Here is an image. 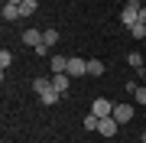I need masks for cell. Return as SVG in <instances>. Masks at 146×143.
<instances>
[{
    "mask_svg": "<svg viewBox=\"0 0 146 143\" xmlns=\"http://www.w3.org/2000/svg\"><path fill=\"white\" fill-rule=\"evenodd\" d=\"M140 10H143V3H140V0H127V3H123V10H120V23L130 29L133 23L140 20Z\"/></svg>",
    "mask_w": 146,
    "mask_h": 143,
    "instance_id": "cell-1",
    "label": "cell"
},
{
    "mask_svg": "<svg viewBox=\"0 0 146 143\" xmlns=\"http://www.w3.org/2000/svg\"><path fill=\"white\" fill-rule=\"evenodd\" d=\"M114 101H107V98H94V104H91V114L94 117H114Z\"/></svg>",
    "mask_w": 146,
    "mask_h": 143,
    "instance_id": "cell-2",
    "label": "cell"
},
{
    "mask_svg": "<svg viewBox=\"0 0 146 143\" xmlns=\"http://www.w3.org/2000/svg\"><path fill=\"white\" fill-rule=\"evenodd\" d=\"M68 75H72V78L88 75V62H84V59H78V55H72V59H68Z\"/></svg>",
    "mask_w": 146,
    "mask_h": 143,
    "instance_id": "cell-3",
    "label": "cell"
},
{
    "mask_svg": "<svg viewBox=\"0 0 146 143\" xmlns=\"http://www.w3.org/2000/svg\"><path fill=\"white\" fill-rule=\"evenodd\" d=\"M117 130H120V124L114 120V117H101V127H98L101 137H117Z\"/></svg>",
    "mask_w": 146,
    "mask_h": 143,
    "instance_id": "cell-4",
    "label": "cell"
},
{
    "mask_svg": "<svg viewBox=\"0 0 146 143\" xmlns=\"http://www.w3.org/2000/svg\"><path fill=\"white\" fill-rule=\"evenodd\" d=\"M52 88L58 91V94H65V91L72 88V75H68V72H58V75H52Z\"/></svg>",
    "mask_w": 146,
    "mask_h": 143,
    "instance_id": "cell-5",
    "label": "cell"
},
{
    "mask_svg": "<svg viewBox=\"0 0 146 143\" xmlns=\"http://www.w3.org/2000/svg\"><path fill=\"white\" fill-rule=\"evenodd\" d=\"M114 120L117 124H130L133 120V104H117L114 107Z\"/></svg>",
    "mask_w": 146,
    "mask_h": 143,
    "instance_id": "cell-6",
    "label": "cell"
},
{
    "mask_svg": "<svg viewBox=\"0 0 146 143\" xmlns=\"http://www.w3.org/2000/svg\"><path fill=\"white\" fill-rule=\"evenodd\" d=\"M23 43H26V46H33V49H39V46H42V33H39L36 26H33V29H26V33H23Z\"/></svg>",
    "mask_w": 146,
    "mask_h": 143,
    "instance_id": "cell-7",
    "label": "cell"
},
{
    "mask_svg": "<svg viewBox=\"0 0 146 143\" xmlns=\"http://www.w3.org/2000/svg\"><path fill=\"white\" fill-rule=\"evenodd\" d=\"M104 72H107V65L101 62V59H88V75H91V78H101Z\"/></svg>",
    "mask_w": 146,
    "mask_h": 143,
    "instance_id": "cell-8",
    "label": "cell"
},
{
    "mask_svg": "<svg viewBox=\"0 0 146 143\" xmlns=\"http://www.w3.org/2000/svg\"><path fill=\"white\" fill-rule=\"evenodd\" d=\"M49 69H52V75L68 72V59H65V55H52V59H49Z\"/></svg>",
    "mask_w": 146,
    "mask_h": 143,
    "instance_id": "cell-9",
    "label": "cell"
},
{
    "mask_svg": "<svg viewBox=\"0 0 146 143\" xmlns=\"http://www.w3.org/2000/svg\"><path fill=\"white\" fill-rule=\"evenodd\" d=\"M36 10H39V0H23V3H20V16H23V20L33 16Z\"/></svg>",
    "mask_w": 146,
    "mask_h": 143,
    "instance_id": "cell-10",
    "label": "cell"
},
{
    "mask_svg": "<svg viewBox=\"0 0 146 143\" xmlns=\"http://www.w3.org/2000/svg\"><path fill=\"white\" fill-rule=\"evenodd\" d=\"M49 88H52V78H42V75L33 78V91H36V94H46Z\"/></svg>",
    "mask_w": 146,
    "mask_h": 143,
    "instance_id": "cell-11",
    "label": "cell"
},
{
    "mask_svg": "<svg viewBox=\"0 0 146 143\" xmlns=\"http://www.w3.org/2000/svg\"><path fill=\"white\" fill-rule=\"evenodd\" d=\"M3 20H7V23L23 20V16H20V7H16V3H3Z\"/></svg>",
    "mask_w": 146,
    "mask_h": 143,
    "instance_id": "cell-12",
    "label": "cell"
},
{
    "mask_svg": "<svg viewBox=\"0 0 146 143\" xmlns=\"http://www.w3.org/2000/svg\"><path fill=\"white\" fill-rule=\"evenodd\" d=\"M39 101H42V104H58V101H62V94H58L55 88H49L46 94H39Z\"/></svg>",
    "mask_w": 146,
    "mask_h": 143,
    "instance_id": "cell-13",
    "label": "cell"
},
{
    "mask_svg": "<svg viewBox=\"0 0 146 143\" xmlns=\"http://www.w3.org/2000/svg\"><path fill=\"white\" fill-rule=\"evenodd\" d=\"M58 43V29H46L42 33V46H55Z\"/></svg>",
    "mask_w": 146,
    "mask_h": 143,
    "instance_id": "cell-14",
    "label": "cell"
},
{
    "mask_svg": "<svg viewBox=\"0 0 146 143\" xmlns=\"http://www.w3.org/2000/svg\"><path fill=\"white\" fill-rule=\"evenodd\" d=\"M130 36L136 39V43H140V39H146V26H143V23H133V26H130Z\"/></svg>",
    "mask_w": 146,
    "mask_h": 143,
    "instance_id": "cell-15",
    "label": "cell"
},
{
    "mask_svg": "<svg viewBox=\"0 0 146 143\" xmlns=\"http://www.w3.org/2000/svg\"><path fill=\"white\" fill-rule=\"evenodd\" d=\"M10 65H13V52H10V49H3V52H0V69H10Z\"/></svg>",
    "mask_w": 146,
    "mask_h": 143,
    "instance_id": "cell-16",
    "label": "cell"
},
{
    "mask_svg": "<svg viewBox=\"0 0 146 143\" xmlns=\"http://www.w3.org/2000/svg\"><path fill=\"white\" fill-rule=\"evenodd\" d=\"M101 127V117H94V114H84V130H98Z\"/></svg>",
    "mask_w": 146,
    "mask_h": 143,
    "instance_id": "cell-17",
    "label": "cell"
},
{
    "mask_svg": "<svg viewBox=\"0 0 146 143\" xmlns=\"http://www.w3.org/2000/svg\"><path fill=\"white\" fill-rule=\"evenodd\" d=\"M127 62H130V65H133V69H143V55H140V52H136V49H133V52H130V55H127Z\"/></svg>",
    "mask_w": 146,
    "mask_h": 143,
    "instance_id": "cell-18",
    "label": "cell"
},
{
    "mask_svg": "<svg viewBox=\"0 0 146 143\" xmlns=\"http://www.w3.org/2000/svg\"><path fill=\"white\" fill-rule=\"evenodd\" d=\"M133 94H136V104H143V107H146V85H136Z\"/></svg>",
    "mask_w": 146,
    "mask_h": 143,
    "instance_id": "cell-19",
    "label": "cell"
},
{
    "mask_svg": "<svg viewBox=\"0 0 146 143\" xmlns=\"http://www.w3.org/2000/svg\"><path fill=\"white\" fill-rule=\"evenodd\" d=\"M136 23H143V26H146V7L140 10V20H136Z\"/></svg>",
    "mask_w": 146,
    "mask_h": 143,
    "instance_id": "cell-20",
    "label": "cell"
},
{
    "mask_svg": "<svg viewBox=\"0 0 146 143\" xmlns=\"http://www.w3.org/2000/svg\"><path fill=\"white\" fill-rule=\"evenodd\" d=\"M3 3H16V7H20V3H23V0H3Z\"/></svg>",
    "mask_w": 146,
    "mask_h": 143,
    "instance_id": "cell-21",
    "label": "cell"
},
{
    "mask_svg": "<svg viewBox=\"0 0 146 143\" xmlns=\"http://www.w3.org/2000/svg\"><path fill=\"white\" fill-rule=\"evenodd\" d=\"M140 143H146V130H143V133H140Z\"/></svg>",
    "mask_w": 146,
    "mask_h": 143,
    "instance_id": "cell-22",
    "label": "cell"
}]
</instances>
